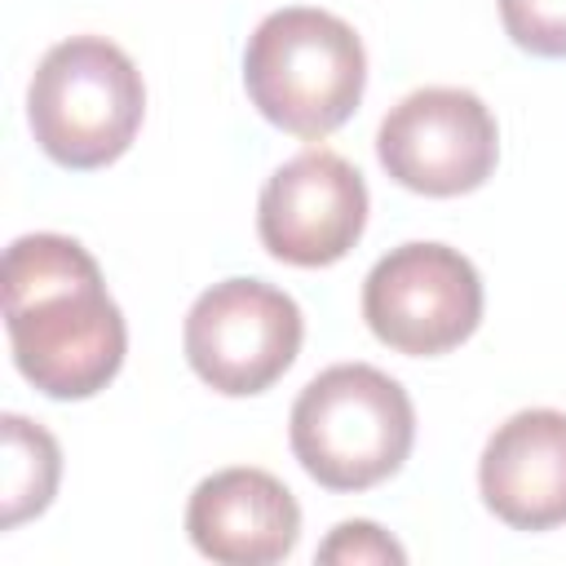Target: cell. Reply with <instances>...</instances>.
<instances>
[{"instance_id": "6da1fadb", "label": "cell", "mask_w": 566, "mask_h": 566, "mask_svg": "<svg viewBox=\"0 0 566 566\" xmlns=\"http://www.w3.org/2000/svg\"><path fill=\"white\" fill-rule=\"evenodd\" d=\"M4 327L18 371L62 402L106 389L128 345L97 261L66 234H22L9 243Z\"/></svg>"}, {"instance_id": "7a4b0ae2", "label": "cell", "mask_w": 566, "mask_h": 566, "mask_svg": "<svg viewBox=\"0 0 566 566\" xmlns=\"http://www.w3.org/2000/svg\"><path fill=\"white\" fill-rule=\"evenodd\" d=\"M243 84L252 106L292 137H327L340 128L367 84V53L349 22L323 9L270 13L243 49Z\"/></svg>"}, {"instance_id": "3957f363", "label": "cell", "mask_w": 566, "mask_h": 566, "mask_svg": "<svg viewBox=\"0 0 566 566\" xmlns=\"http://www.w3.org/2000/svg\"><path fill=\"white\" fill-rule=\"evenodd\" d=\"M416 442L407 389L367 363L318 371L292 407V451L327 491H367L402 469Z\"/></svg>"}, {"instance_id": "277c9868", "label": "cell", "mask_w": 566, "mask_h": 566, "mask_svg": "<svg viewBox=\"0 0 566 566\" xmlns=\"http://www.w3.org/2000/svg\"><path fill=\"white\" fill-rule=\"evenodd\" d=\"M146 111V88L133 57L102 35H71L53 44L31 80L27 119L40 150L75 172L115 164Z\"/></svg>"}, {"instance_id": "5b68a950", "label": "cell", "mask_w": 566, "mask_h": 566, "mask_svg": "<svg viewBox=\"0 0 566 566\" xmlns=\"http://www.w3.org/2000/svg\"><path fill=\"white\" fill-rule=\"evenodd\" d=\"M363 318L398 354L433 358L464 345L482 318V279L447 243H402L363 283Z\"/></svg>"}, {"instance_id": "8992f818", "label": "cell", "mask_w": 566, "mask_h": 566, "mask_svg": "<svg viewBox=\"0 0 566 566\" xmlns=\"http://www.w3.org/2000/svg\"><path fill=\"white\" fill-rule=\"evenodd\" d=\"M301 336L296 301L261 279L212 283L186 314V358L195 376L230 398L270 389L292 367Z\"/></svg>"}, {"instance_id": "52a82bcc", "label": "cell", "mask_w": 566, "mask_h": 566, "mask_svg": "<svg viewBox=\"0 0 566 566\" xmlns=\"http://www.w3.org/2000/svg\"><path fill=\"white\" fill-rule=\"evenodd\" d=\"M385 172L433 199L478 190L500 159V128L486 102L469 88H416L376 133Z\"/></svg>"}, {"instance_id": "ba28073f", "label": "cell", "mask_w": 566, "mask_h": 566, "mask_svg": "<svg viewBox=\"0 0 566 566\" xmlns=\"http://www.w3.org/2000/svg\"><path fill=\"white\" fill-rule=\"evenodd\" d=\"M367 226V186L349 159L310 146L287 159L261 190L256 234L274 261L287 265H332L340 261Z\"/></svg>"}, {"instance_id": "9c48e42d", "label": "cell", "mask_w": 566, "mask_h": 566, "mask_svg": "<svg viewBox=\"0 0 566 566\" xmlns=\"http://www.w3.org/2000/svg\"><path fill=\"white\" fill-rule=\"evenodd\" d=\"M195 548L221 566H274L296 548L301 509L265 469H221L186 504Z\"/></svg>"}, {"instance_id": "30bf717a", "label": "cell", "mask_w": 566, "mask_h": 566, "mask_svg": "<svg viewBox=\"0 0 566 566\" xmlns=\"http://www.w3.org/2000/svg\"><path fill=\"white\" fill-rule=\"evenodd\" d=\"M486 509L513 531H553L566 522V411L535 407L509 416L478 464Z\"/></svg>"}, {"instance_id": "8fae6325", "label": "cell", "mask_w": 566, "mask_h": 566, "mask_svg": "<svg viewBox=\"0 0 566 566\" xmlns=\"http://www.w3.org/2000/svg\"><path fill=\"white\" fill-rule=\"evenodd\" d=\"M4 513L0 526H18L49 509L57 478H62V451L44 424H31L27 416H4Z\"/></svg>"}, {"instance_id": "7c38bea8", "label": "cell", "mask_w": 566, "mask_h": 566, "mask_svg": "<svg viewBox=\"0 0 566 566\" xmlns=\"http://www.w3.org/2000/svg\"><path fill=\"white\" fill-rule=\"evenodd\" d=\"M504 31L535 57H566V0H500Z\"/></svg>"}, {"instance_id": "4fadbf2b", "label": "cell", "mask_w": 566, "mask_h": 566, "mask_svg": "<svg viewBox=\"0 0 566 566\" xmlns=\"http://www.w3.org/2000/svg\"><path fill=\"white\" fill-rule=\"evenodd\" d=\"M318 562H394L402 566L407 553L376 526V522H340L323 544H318Z\"/></svg>"}]
</instances>
